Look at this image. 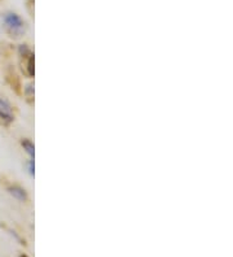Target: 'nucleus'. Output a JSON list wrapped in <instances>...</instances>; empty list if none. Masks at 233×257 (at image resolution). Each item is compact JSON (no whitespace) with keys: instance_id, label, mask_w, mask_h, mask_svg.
<instances>
[{"instance_id":"7ed1b4c3","label":"nucleus","mask_w":233,"mask_h":257,"mask_svg":"<svg viewBox=\"0 0 233 257\" xmlns=\"http://www.w3.org/2000/svg\"><path fill=\"white\" fill-rule=\"evenodd\" d=\"M8 192H10L13 198L17 199L19 201L28 200V194H26L25 190H24L22 187H20V186H13V187H10L8 188Z\"/></svg>"},{"instance_id":"39448f33","label":"nucleus","mask_w":233,"mask_h":257,"mask_svg":"<svg viewBox=\"0 0 233 257\" xmlns=\"http://www.w3.org/2000/svg\"><path fill=\"white\" fill-rule=\"evenodd\" d=\"M29 173L31 176H34V160H30V163H29Z\"/></svg>"},{"instance_id":"f257e3e1","label":"nucleus","mask_w":233,"mask_h":257,"mask_svg":"<svg viewBox=\"0 0 233 257\" xmlns=\"http://www.w3.org/2000/svg\"><path fill=\"white\" fill-rule=\"evenodd\" d=\"M4 24H6L8 32L12 34V37H21L25 32V22L22 21L21 17L17 13H7L4 16Z\"/></svg>"},{"instance_id":"20e7f679","label":"nucleus","mask_w":233,"mask_h":257,"mask_svg":"<svg viewBox=\"0 0 233 257\" xmlns=\"http://www.w3.org/2000/svg\"><path fill=\"white\" fill-rule=\"evenodd\" d=\"M22 147H24V150H25L26 152H28L29 156H30L31 159L34 157L35 151H34V143H33V142L28 141V139H26V141L22 142Z\"/></svg>"},{"instance_id":"f03ea898","label":"nucleus","mask_w":233,"mask_h":257,"mask_svg":"<svg viewBox=\"0 0 233 257\" xmlns=\"http://www.w3.org/2000/svg\"><path fill=\"white\" fill-rule=\"evenodd\" d=\"M0 119L3 121L6 125H10L15 119V114H13L12 104L8 101L6 96L0 94Z\"/></svg>"}]
</instances>
